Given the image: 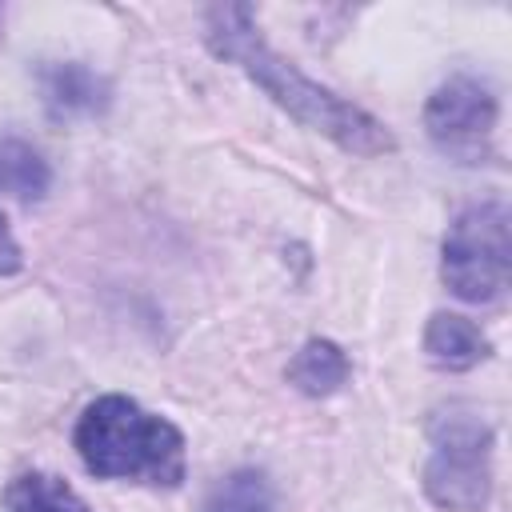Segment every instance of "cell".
I'll list each match as a JSON object with an SVG mask.
<instances>
[{
  "mask_svg": "<svg viewBox=\"0 0 512 512\" xmlns=\"http://www.w3.org/2000/svg\"><path fill=\"white\" fill-rule=\"evenodd\" d=\"M204 40L220 60H232L260 92H268L288 116L304 128L328 136L352 156H384L396 148V136L360 104L336 96L332 88L308 80L292 60L272 52L260 36L256 16L248 4H216L204 12Z\"/></svg>",
  "mask_w": 512,
  "mask_h": 512,
  "instance_id": "6da1fadb",
  "label": "cell"
},
{
  "mask_svg": "<svg viewBox=\"0 0 512 512\" xmlns=\"http://www.w3.org/2000/svg\"><path fill=\"white\" fill-rule=\"evenodd\" d=\"M72 444L100 480H136L152 488H176L184 480V432L132 396L112 392L92 400L76 420Z\"/></svg>",
  "mask_w": 512,
  "mask_h": 512,
  "instance_id": "7a4b0ae2",
  "label": "cell"
},
{
  "mask_svg": "<svg viewBox=\"0 0 512 512\" xmlns=\"http://www.w3.org/2000/svg\"><path fill=\"white\" fill-rule=\"evenodd\" d=\"M428 440V500L448 512H480L492 496V424L472 404L452 400L428 416Z\"/></svg>",
  "mask_w": 512,
  "mask_h": 512,
  "instance_id": "3957f363",
  "label": "cell"
},
{
  "mask_svg": "<svg viewBox=\"0 0 512 512\" xmlns=\"http://www.w3.org/2000/svg\"><path fill=\"white\" fill-rule=\"evenodd\" d=\"M440 276L448 292L468 304H492L504 296L512 276V232L508 208L500 200H480L448 224Z\"/></svg>",
  "mask_w": 512,
  "mask_h": 512,
  "instance_id": "277c9868",
  "label": "cell"
},
{
  "mask_svg": "<svg viewBox=\"0 0 512 512\" xmlns=\"http://www.w3.org/2000/svg\"><path fill=\"white\" fill-rule=\"evenodd\" d=\"M500 120V100L480 76H448L424 104V132L432 148L456 164L492 160V136Z\"/></svg>",
  "mask_w": 512,
  "mask_h": 512,
  "instance_id": "5b68a950",
  "label": "cell"
},
{
  "mask_svg": "<svg viewBox=\"0 0 512 512\" xmlns=\"http://www.w3.org/2000/svg\"><path fill=\"white\" fill-rule=\"evenodd\" d=\"M36 80H40V96H44V108L52 120L104 116L112 104L108 80L80 60H44Z\"/></svg>",
  "mask_w": 512,
  "mask_h": 512,
  "instance_id": "8992f818",
  "label": "cell"
},
{
  "mask_svg": "<svg viewBox=\"0 0 512 512\" xmlns=\"http://www.w3.org/2000/svg\"><path fill=\"white\" fill-rule=\"evenodd\" d=\"M424 352L436 368H448V372H468L476 368L480 360H488L492 344L488 336L480 332V324H472L468 316H456V312H436L424 328Z\"/></svg>",
  "mask_w": 512,
  "mask_h": 512,
  "instance_id": "52a82bcc",
  "label": "cell"
},
{
  "mask_svg": "<svg viewBox=\"0 0 512 512\" xmlns=\"http://www.w3.org/2000/svg\"><path fill=\"white\" fill-rule=\"evenodd\" d=\"M352 364L340 344L332 340H308L292 360H288V384L304 396H332L348 384Z\"/></svg>",
  "mask_w": 512,
  "mask_h": 512,
  "instance_id": "ba28073f",
  "label": "cell"
},
{
  "mask_svg": "<svg viewBox=\"0 0 512 512\" xmlns=\"http://www.w3.org/2000/svg\"><path fill=\"white\" fill-rule=\"evenodd\" d=\"M52 188V168L20 136H0V196L12 200H40Z\"/></svg>",
  "mask_w": 512,
  "mask_h": 512,
  "instance_id": "9c48e42d",
  "label": "cell"
},
{
  "mask_svg": "<svg viewBox=\"0 0 512 512\" xmlns=\"http://www.w3.org/2000/svg\"><path fill=\"white\" fill-rule=\"evenodd\" d=\"M4 512H88V504L52 472H20L4 488Z\"/></svg>",
  "mask_w": 512,
  "mask_h": 512,
  "instance_id": "30bf717a",
  "label": "cell"
},
{
  "mask_svg": "<svg viewBox=\"0 0 512 512\" xmlns=\"http://www.w3.org/2000/svg\"><path fill=\"white\" fill-rule=\"evenodd\" d=\"M272 504V480L260 468H236L212 488L204 512H272Z\"/></svg>",
  "mask_w": 512,
  "mask_h": 512,
  "instance_id": "8fae6325",
  "label": "cell"
},
{
  "mask_svg": "<svg viewBox=\"0 0 512 512\" xmlns=\"http://www.w3.org/2000/svg\"><path fill=\"white\" fill-rule=\"evenodd\" d=\"M20 264H24V256H20V244H16L12 228H8V220L0 216V276H12V272H20Z\"/></svg>",
  "mask_w": 512,
  "mask_h": 512,
  "instance_id": "7c38bea8",
  "label": "cell"
},
{
  "mask_svg": "<svg viewBox=\"0 0 512 512\" xmlns=\"http://www.w3.org/2000/svg\"><path fill=\"white\" fill-rule=\"evenodd\" d=\"M0 24H4V12H0Z\"/></svg>",
  "mask_w": 512,
  "mask_h": 512,
  "instance_id": "4fadbf2b",
  "label": "cell"
}]
</instances>
